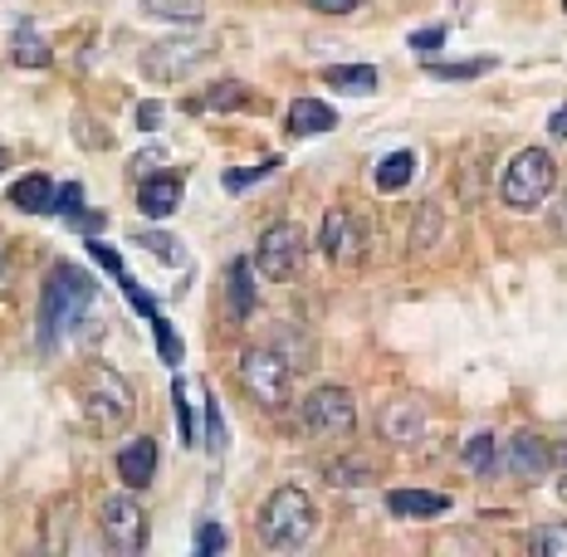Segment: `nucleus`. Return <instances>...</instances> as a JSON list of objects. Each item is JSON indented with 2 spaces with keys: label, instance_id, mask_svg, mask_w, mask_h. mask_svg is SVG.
Segmentation results:
<instances>
[{
  "label": "nucleus",
  "instance_id": "obj_1",
  "mask_svg": "<svg viewBox=\"0 0 567 557\" xmlns=\"http://www.w3.org/2000/svg\"><path fill=\"white\" fill-rule=\"evenodd\" d=\"M93 293H99V283H93L89 269H74V265L50 269V283L40 293V348L44 352H54L69 328L84 323V308L93 303Z\"/></svg>",
  "mask_w": 567,
  "mask_h": 557
},
{
  "label": "nucleus",
  "instance_id": "obj_2",
  "mask_svg": "<svg viewBox=\"0 0 567 557\" xmlns=\"http://www.w3.org/2000/svg\"><path fill=\"white\" fill-rule=\"evenodd\" d=\"M255 533H259V543H265V548L299 553V548H309V538L318 533V508H313V499L303 489L284 484V489H275L265 504H259Z\"/></svg>",
  "mask_w": 567,
  "mask_h": 557
},
{
  "label": "nucleus",
  "instance_id": "obj_3",
  "mask_svg": "<svg viewBox=\"0 0 567 557\" xmlns=\"http://www.w3.org/2000/svg\"><path fill=\"white\" fill-rule=\"evenodd\" d=\"M79 406H84V421L99 435H117L133 421L137 401H133V386H127L123 372L93 362V367H84V377H79Z\"/></svg>",
  "mask_w": 567,
  "mask_h": 557
},
{
  "label": "nucleus",
  "instance_id": "obj_4",
  "mask_svg": "<svg viewBox=\"0 0 567 557\" xmlns=\"http://www.w3.org/2000/svg\"><path fill=\"white\" fill-rule=\"evenodd\" d=\"M553 186H558V167H553V157L543 147H524L509 167H504L499 196H504V206H514V210H538L543 200L553 196Z\"/></svg>",
  "mask_w": 567,
  "mask_h": 557
},
{
  "label": "nucleus",
  "instance_id": "obj_5",
  "mask_svg": "<svg viewBox=\"0 0 567 557\" xmlns=\"http://www.w3.org/2000/svg\"><path fill=\"white\" fill-rule=\"evenodd\" d=\"M240 382L255 396V406L279 411L284 401H289V386H293V362L284 358L279 348H250L240 358Z\"/></svg>",
  "mask_w": 567,
  "mask_h": 557
},
{
  "label": "nucleus",
  "instance_id": "obj_6",
  "mask_svg": "<svg viewBox=\"0 0 567 557\" xmlns=\"http://www.w3.org/2000/svg\"><path fill=\"white\" fill-rule=\"evenodd\" d=\"M299 421L318 441H352V431H358V406H352V396L342 386H318L303 396Z\"/></svg>",
  "mask_w": 567,
  "mask_h": 557
},
{
  "label": "nucleus",
  "instance_id": "obj_7",
  "mask_svg": "<svg viewBox=\"0 0 567 557\" xmlns=\"http://www.w3.org/2000/svg\"><path fill=\"white\" fill-rule=\"evenodd\" d=\"M303 255H309V235H303V225H293V220H279V225H269L265 235H259V245H255V269L265 279H293L299 275V265H303Z\"/></svg>",
  "mask_w": 567,
  "mask_h": 557
},
{
  "label": "nucleus",
  "instance_id": "obj_8",
  "mask_svg": "<svg viewBox=\"0 0 567 557\" xmlns=\"http://www.w3.org/2000/svg\"><path fill=\"white\" fill-rule=\"evenodd\" d=\"M210 59V44L206 40H157L147 54H142V74L152 79V84H182V79H192L200 64Z\"/></svg>",
  "mask_w": 567,
  "mask_h": 557
},
{
  "label": "nucleus",
  "instance_id": "obj_9",
  "mask_svg": "<svg viewBox=\"0 0 567 557\" xmlns=\"http://www.w3.org/2000/svg\"><path fill=\"white\" fill-rule=\"evenodd\" d=\"M103 538L113 543V553H142V543H147V514H142V504L133 494H109L103 499Z\"/></svg>",
  "mask_w": 567,
  "mask_h": 557
},
{
  "label": "nucleus",
  "instance_id": "obj_10",
  "mask_svg": "<svg viewBox=\"0 0 567 557\" xmlns=\"http://www.w3.org/2000/svg\"><path fill=\"white\" fill-rule=\"evenodd\" d=\"M318 245H323V255L333 259L338 269H352V265H362V255H368V230H362V220L352 216V210L333 206L323 216V235H318Z\"/></svg>",
  "mask_w": 567,
  "mask_h": 557
},
{
  "label": "nucleus",
  "instance_id": "obj_11",
  "mask_svg": "<svg viewBox=\"0 0 567 557\" xmlns=\"http://www.w3.org/2000/svg\"><path fill=\"white\" fill-rule=\"evenodd\" d=\"M499 465L509 470L518 484H538L543 474L553 470V445L543 441V435H534V431H518V435H509V445H504Z\"/></svg>",
  "mask_w": 567,
  "mask_h": 557
},
{
  "label": "nucleus",
  "instance_id": "obj_12",
  "mask_svg": "<svg viewBox=\"0 0 567 557\" xmlns=\"http://www.w3.org/2000/svg\"><path fill=\"white\" fill-rule=\"evenodd\" d=\"M117 474H123L127 489H147L152 474H157V441L152 435H133L117 450Z\"/></svg>",
  "mask_w": 567,
  "mask_h": 557
},
{
  "label": "nucleus",
  "instance_id": "obj_13",
  "mask_svg": "<svg viewBox=\"0 0 567 557\" xmlns=\"http://www.w3.org/2000/svg\"><path fill=\"white\" fill-rule=\"evenodd\" d=\"M377 425H382V441H392V445H416L421 431H425V411L416 406V401H386L382 416H377Z\"/></svg>",
  "mask_w": 567,
  "mask_h": 557
},
{
  "label": "nucleus",
  "instance_id": "obj_14",
  "mask_svg": "<svg viewBox=\"0 0 567 557\" xmlns=\"http://www.w3.org/2000/svg\"><path fill=\"white\" fill-rule=\"evenodd\" d=\"M176 206H182V182H176V176H152V182H142L137 210L147 220H167Z\"/></svg>",
  "mask_w": 567,
  "mask_h": 557
},
{
  "label": "nucleus",
  "instance_id": "obj_15",
  "mask_svg": "<svg viewBox=\"0 0 567 557\" xmlns=\"http://www.w3.org/2000/svg\"><path fill=\"white\" fill-rule=\"evenodd\" d=\"M386 508H392L396 518H441L451 499L445 494H431V489H392L386 494Z\"/></svg>",
  "mask_w": 567,
  "mask_h": 557
},
{
  "label": "nucleus",
  "instance_id": "obj_16",
  "mask_svg": "<svg viewBox=\"0 0 567 557\" xmlns=\"http://www.w3.org/2000/svg\"><path fill=\"white\" fill-rule=\"evenodd\" d=\"M328 127H338V113L328 109L323 99H299L289 109V133L293 137H318V133H328Z\"/></svg>",
  "mask_w": 567,
  "mask_h": 557
},
{
  "label": "nucleus",
  "instance_id": "obj_17",
  "mask_svg": "<svg viewBox=\"0 0 567 557\" xmlns=\"http://www.w3.org/2000/svg\"><path fill=\"white\" fill-rule=\"evenodd\" d=\"M50 200H54V186H50V176L44 172H30V176H20L16 186H10V206L16 210H50Z\"/></svg>",
  "mask_w": 567,
  "mask_h": 557
},
{
  "label": "nucleus",
  "instance_id": "obj_18",
  "mask_svg": "<svg viewBox=\"0 0 567 557\" xmlns=\"http://www.w3.org/2000/svg\"><path fill=\"white\" fill-rule=\"evenodd\" d=\"M255 259H230V308L235 318H250L255 313Z\"/></svg>",
  "mask_w": 567,
  "mask_h": 557
},
{
  "label": "nucleus",
  "instance_id": "obj_19",
  "mask_svg": "<svg viewBox=\"0 0 567 557\" xmlns=\"http://www.w3.org/2000/svg\"><path fill=\"white\" fill-rule=\"evenodd\" d=\"M323 84H333L342 93H372L377 69L372 64H333V69H323Z\"/></svg>",
  "mask_w": 567,
  "mask_h": 557
},
{
  "label": "nucleus",
  "instance_id": "obj_20",
  "mask_svg": "<svg viewBox=\"0 0 567 557\" xmlns=\"http://www.w3.org/2000/svg\"><path fill=\"white\" fill-rule=\"evenodd\" d=\"M411 176H416V152H392V157H382V167H377V186H382V192H401Z\"/></svg>",
  "mask_w": 567,
  "mask_h": 557
},
{
  "label": "nucleus",
  "instance_id": "obj_21",
  "mask_svg": "<svg viewBox=\"0 0 567 557\" xmlns=\"http://www.w3.org/2000/svg\"><path fill=\"white\" fill-rule=\"evenodd\" d=\"M50 59H54L50 44H44L30 25L16 30V64H20V69H50Z\"/></svg>",
  "mask_w": 567,
  "mask_h": 557
},
{
  "label": "nucleus",
  "instance_id": "obj_22",
  "mask_svg": "<svg viewBox=\"0 0 567 557\" xmlns=\"http://www.w3.org/2000/svg\"><path fill=\"white\" fill-rule=\"evenodd\" d=\"M142 6H147V16L176 20V25H200V16H206L200 0H142Z\"/></svg>",
  "mask_w": 567,
  "mask_h": 557
},
{
  "label": "nucleus",
  "instance_id": "obj_23",
  "mask_svg": "<svg viewBox=\"0 0 567 557\" xmlns=\"http://www.w3.org/2000/svg\"><path fill=\"white\" fill-rule=\"evenodd\" d=\"M172 401H176V425H182V441H186V450L200 445V421H196V411H192V391H186L182 377L172 382Z\"/></svg>",
  "mask_w": 567,
  "mask_h": 557
},
{
  "label": "nucleus",
  "instance_id": "obj_24",
  "mask_svg": "<svg viewBox=\"0 0 567 557\" xmlns=\"http://www.w3.org/2000/svg\"><path fill=\"white\" fill-rule=\"evenodd\" d=\"M528 553L534 557H567V524H543L528 533Z\"/></svg>",
  "mask_w": 567,
  "mask_h": 557
},
{
  "label": "nucleus",
  "instance_id": "obj_25",
  "mask_svg": "<svg viewBox=\"0 0 567 557\" xmlns=\"http://www.w3.org/2000/svg\"><path fill=\"white\" fill-rule=\"evenodd\" d=\"M186 109H250V93H245V84H216Z\"/></svg>",
  "mask_w": 567,
  "mask_h": 557
},
{
  "label": "nucleus",
  "instance_id": "obj_26",
  "mask_svg": "<svg viewBox=\"0 0 567 557\" xmlns=\"http://www.w3.org/2000/svg\"><path fill=\"white\" fill-rule=\"evenodd\" d=\"M465 465L475 474H494V470H499V455H494V435L489 431H480V435H470V441H465Z\"/></svg>",
  "mask_w": 567,
  "mask_h": 557
},
{
  "label": "nucleus",
  "instance_id": "obj_27",
  "mask_svg": "<svg viewBox=\"0 0 567 557\" xmlns=\"http://www.w3.org/2000/svg\"><path fill=\"white\" fill-rule=\"evenodd\" d=\"M284 167L279 157H265V162H255V167H245V172H226L220 176V186H226V192H245V186H255V182H265V176H275Z\"/></svg>",
  "mask_w": 567,
  "mask_h": 557
},
{
  "label": "nucleus",
  "instance_id": "obj_28",
  "mask_svg": "<svg viewBox=\"0 0 567 557\" xmlns=\"http://www.w3.org/2000/svg\"><path fill=\"white\" fill-rule=\"evenodd\" d=\"M133 245H142V250L157 255V259H167V265H186V255L176 250V240H172V235H162V230H137Z\"/></svg>",
  "mask_w": 567,
  "mask_h": 557
},
{
  "label": "nucleus",
  "instance_id": "obj_29",
  "mask_svg": "<svg viewBox=\"0 0 567 557\" xmlns=\"http://www.w3.org/2000/svg\"><path fill=\"white\" fill-rule=\"evenodd\" d=\"M147 323H152V338H157V352H162V362H167V367H176V362H182V338L172 333V323H167V318H162V313H152Z\"/></svg>",
  "mask_w": 567,
  "mask_h": 557
},
{
  "label": "nucleus",
  "instance_id": "obj_30",
  "mask_svg": "<svg viewBox=\"0 0 567 557\" xmlns=\"http://www.w3.org/2000/svg\"><path fill=\"white\" fill-rule=\"evenodd\" d=\"M50 210H54V216H64V220L84 216V186H79V182L59 186V192H54V200H50Z\"/></svg>",
  "mask_w": 567,
  "mask_h": 557
},
{
  "label": "nucleus",
  "instance_id": "obj_31",
  "mask_svg": "<svg viewBox=\"0 0 567 557\" xmlns=\"http://www.w3.org/2000/svg\"><path fill=\"white\" fill-rule=\"evenodd\" d=\"M206 450L226 455V421H220V401H210V391H206Z\"/></svg>",
  "mask_w": 567,
  "mask_h": 557
},
{
  "label": "nucleus",
  "instance_id": "obj_32",
  "mask_svg": "<svg viewBox=\"0 0 567 557\" xmlns=\"http://www.w3.org/2000/svg\"><path fill=\"white\" fill-rule=\"evenodd\" d=\"M435 79H480L494 69V59H465V64H425Z\"/></svg>",
  "mask_w": 567,
  "mask_h": 557
},
{
  "label": "nucleus",
  "instance_id": "obj_33",
  "mask_svg": "<svg viewBox=\"0 0 567 557\" xmlns=\"http://www.w3.org/2000/svg\"><path fill=\"white\" fill-rule=\"evenodd\" d=\"M435 230H441V210H435L431 200H425L421 216H416V235H411V245H416V250H425V245L435 240Z\"/></svg>",
  "mask_w": 567,
  "mask_h": 557
},
{
  "label": "nucleus",
  "instance_id": "obj_34",
  "mask_svg": "<svg viewBox=\"0 0 567 557\" xmlns=\"http://www.w3.org/2000/svg\"><path fill=\"white\" fill-rule=\"evenodd\" d=\"M328 479L333 484H368L372 470L368 465H328Z\"/></svg>",
  "mask_w": 567,
  "mask_h": 557
},
{
  "label": "nucleus",
  "instance_id": "obj_35",
  "mask_svg": "<svg viewBox=\"0 0 567 557\" xmlns=\"http://www.w3.org/2000/svg\"><path fill=\"white\" fill-rule=\"evenodd\" d=\"M441 44H445V30H441V25H435V30H416V34H411V50H416L421 59H425V54H435V50H441Z\"/></svg>",
  "mask_w": 567,
  "mask_h": 557
},
{
  "label": "nucleus",
  "instance_id": "obj_36",
  "mask_svg": "<svg viewBox=\"0 0 567 557\" xmlns=\"http://www.w3.org/2000/svg\"><path fill=\"white\" fill-rule=\"evenodd\" d=\"M89 255L99 259L103 269H113V275H123V255H117L113 245H103V240H89Z\"/></svg>",
  "mask_w": 567,
  "mask_h": 557
},
{
  "label": "nucleus",
  "instance_id": "obj_37",
  "mask_svg": "<svg viewBox=\"0 0 567 557\" xmlns=\"http://www.w3.org/2000/svg\"><path fill=\"white\" fill-rule=\"evenodd\" d=\"M196 548L206 553V557L226 548V533H220V524H200V538H196Z\"/></svg>",
  "mask_w": 567,
  "mask_h": 557
},
{
  "label": "nucleus",
  "instance_id": "obj_38",
  "mask_svg": "<svg viewBox=\"0 0 567 557\" xmlns=\"http://www.w3.org/2000/svg\"><path fill=\"white\" fill-rule=\"evenodd\" d=\"M157 123H162V103H137V127L142 133H152Z\"/></svg>",
  "mask_w": 567,
  "mask_h": 557
},
{
  "label": "nucleus",
  "instance_id": "obj_39",
  "mask_svg": "<svg viewBox=\"0 0 567 557\" xmlns=\"http://www.w3.org/2000/svg\"><path fill=\"white\" fill-rule=\"evenodd\" d=\"M313 10H323V16H348V10H358L362 0H309Z\"/></svg>",
  "mask_w": 567,
  "mask_h": 557
},
{
  "label": "nucleus",
  "instance_id": "obj_40",
  "mask_svg": "<svg viewBox=\"0 0 567 557\" xmlns=\"http://www.w3.org/2000/svg\"><path fill=\"white\" fill-rule=\"evenodd\" d=\"M10 275H16V265H10V250H6V240H0V293L10 289Z\"/></svg>",
  "mask_w": 567,
  "mask_h": 557
},
{
  "label": "nucleus",
  "instance_id": "obj_41",
  "mask_svg": "<svg viewBox=\"0 0 567 557\" xmlns=\"http://www.w3.org/2000/svg\"><path fill=\"white\" fill-rule=\"evenodd\" d=\"M548 133H553V137H567V103H563V109L548 117Z\"/></svg>",
  "mask_w": 567,
  "mask_h": 557
},
{
  "label": "nucleus",
  "instance_id": "obj_42",
  "mask_svg": "<svg viewBox=\"0 0 567 557\" xmlns=\"http://www.w3.org/2000/svg\"><path fill=\"white\" fill-rule=\"evenodd\" d=\"M553 465H558V470H563V474H567V441H563V445H558V450H553Z\"/></svg>",
  "mask_w": 567,
  "mask_h": 557
},
{
  "label": "nucleus",
  "instance_id": "obj_43",
  "mask_svg": "<svg viewBox=\"0 0 567 557\" xmlns=\"http://www.w3.org/2000/svg\"><path fill=\"white\" fill-rule=\"evenodd\" d=\"M6 167H10V152H6V147H0V172H6Z\"/></svg>",
  "mask_w": 567,
  "mask_h": 557
},
{
  "label": "nucleus",
  "instance_id": "obj_44",
  "mask_svg": "<svg viewBox=\"0 0 567 557\" xmlns=\"http://www.w3.org/2000/svg\"><path fill=\"white\" fill-rule=\"evenodd\" d=\"M563 230H567V216H563Z\"/></svg>",
  "mask_w": 567,
  "mask_h": 557
},
{
  "label": "nucleus",
  "instance_id": "obj_45",
  "mask_svg": "<svg viewBox=\"0 0 567 557\" xmlns=\"http://www.w3.org/2000/svg\"><path fill=\"white\" fill-rule=\"evenodd\" d=\"M563 10H567V0H563Z\"/></svg>",
  "mask_w": 567,
  "mask_h": 557
}]
</instances>
